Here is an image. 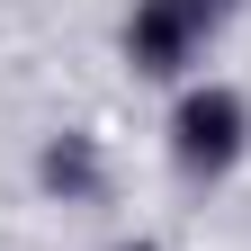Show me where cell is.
Returning <instances> with one entry per match:
<instances>
[{"instance_id":"cell-1","label":"cell","mask_w":251,"mask_h":251,"mask_svg":"<svg viewBox=\"0 0 251 251\" xmlns=\"http://www.w3.org/2000/svg\"><path fill=\"white\" fill-rule=\"evenodd\" d=\"M242 152H251V99H242V90L233 81L179 90V108H171V162L188 179H225Z\"/></svg>"},{"instance_id":"cell-2","label":"cell","mask_w":251,"mask_h":251,"mask_svg":"<svg viewBox=\"0 0 251 251\" xmlns=\"http://www.w3.org/2000/svg\"><path fill=\"white\" fill-rule=\"evenodd\" d=\"M36 179L54 188L63 206H90V198L108 188V162H99V135H81V126H63V135H54L45 152H36Z\"/></svg>"},{"instance_id":"cell-3","label":"cell","mask_w":251,"mask_h":251,"mask_svg":"<svg viewBox=\"0 0 251 251\" xmlns=\"http://www.w3.org/2000/svg\"><path fill=\"white\" fill-rule=\"evenodd\" d=\"M162 9H179L188 27H198V36H215V27L233 18V0H162Z\"/></svg>"},{"instance_id":"cell-4","label":"cell","mask_w":251,"mask_h":251,"mask_svg":"<svg viewBox=\"0 0 251 251\" xmlns=\"http://www.w3.org/2000/svg\"><path fill=\"white\" fill-rule=\"evenodd\" d=\"M117 251H162V242H117Z\"/></svg>"}]
</instances>
